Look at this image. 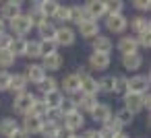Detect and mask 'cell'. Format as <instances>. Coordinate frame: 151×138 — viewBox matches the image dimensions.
Here are the masks:
<instances>
[{"label":"cell","instance_id":"1","mask_svg":"<svg viewBox=\"0 0 151 138\" xmlns=\"http://www.w3.org/2000/svg\"><path fill=\"white\" fill-rule=\"evenodd\" d=\"M35 95L33 93H21V95H17L15 97V101H13V111L15 113H21V115H29V111H31V107H33V103H35Z\"/></svg>","mask_w":151,"mask_h":138},{"label":"cell","instance_id":"2","mask_svg":"<svg viewBox=\"0 0 151 138\" xmlns=\"http://www.w3.org/2000/svg\"><path fill=\"white\" fill-rule=\"evenodd\" d=\"M77 76H79V91H81V95H97V91H99L97 89V80L91 74H87L85 68H79Z\"/></svg>","mask_w":151,"mask_h":138},{"label":"cell","instance_id":"3","mask_svg":"<svg viewBox=\"0 0 151 138\" xmlns=\"http://www.w3.org/2000/svg\"><path fill=\"white\" fill-rule=\"evenodd\" d=\"M9 25H11L13 33H15L13 37H25V35L31 31V27H33V25H31V21H29V17H27V15H23V13H21L19 17H15L13 21H9Z\"/></svg>","mask_w":151,"mask_h":138},{"label":"cell","instance_id":"4","mask_svg":"<svg viewBox=\"0 0 151 138\" xmlns=\"http://www.w3.org/2000/svg\"><path fill=\"white\" fill-rule=\"evenodd\" d=\"M83 9H85L87 19H91V21H97L106 15V2L104 0H89V2H85Z\"/></svg>","mask_w":151,"mask_h":138},{"label":"cell","instance_id":"5","mask_svg":"<svg viewBox=\"0 0 151 138\" xmlns=\"http://www.w3.org/2000/svg\"><path fill=\"white\" fill-rule=\"evenodd\" d=\"M149 76L145 74H137L132 78H128V93H134V95H145L149 91Z\"/></svg>","mask_w":151,"mask_h":138},{"label":"cell","instance_id":"6","mask_svg":"<svg viewBox=\"0 0 151 138\" xmlns=\"http://www.w3.org/2000/svg\"><path fill=\"white\" fill-rule=\"evenodd\" d=\"M21 2H19V0H17V2H15V0H9V2H4L2 6H0V19H2V21H13L15 17H19L21 15Z\"/></svg>","mask_w":151,"mask_h":138},{"label":"cell","instance_id":"7","mask_svg":"<svg viewBox=\"0 0 151 138\" xmlns=\"http://www.w3.org/2000/svg\"><path fill=\"white\" fill-rule=\"evenodd\" d=\"M106 27H108V31H112V33H122V31H126V27H128V19H126L124 15H110V17L106 19Z\"/></svg>","mask_w":151,"mask_h":138},{"label":"cell","instance_id":"8","mask_svg":"<svg viewBox=\"0 0 151 138\" xmlns=\"http://www.w3.org/2000/svg\"><path fill=\"white\" fill-rule=\"evenodd\" d=\"M54 43L56 46H64V48L73 46L75 43V31L70 27H58L56 29V37H54Z\"/></svg>","mask_w":151,"mask_h":138},{"label":"cell","instance_id":"9","mask_svg":"<svg viewBox=\"0 0 151 138\" xmlns=\"http://www.w3.org/2000/svg\"><path fill=\"white\" fill-rule=\"evenodd\" d=\"M118 50H120V54H122V56L139 54V43H137V37H130V35L122 37V39L118 41Z\"/></svg>","mask_w":151,"mask_h":138},{"label":"cell","instance_id":"10","mask_svg":"<svg viewBox=\"0 0 151 138\" xmlns=\"http://www.w3.org/2000/svg\"><path fill=\"white\" fill-rule=\"evenodd\" d=\"M48 74H46V70L42 68V64H29L27 66V72H25V78H27V83L31 80V83H35V85H40L44 78H46Z\"/></svg>","mask_w":151,"mask_h":138},{"label":"cell","instance_id":"11","mask_svg":"<svg viewBox=\"0 0 151 138\" xmlns=\"http://www.w3.org/2000/svg\"><path fill=\"white\" fill-rule=\"evenodd\" d=\"M124 109H128L132 115L139 113L143 109V95H134V93H126L124 95Z\"/></svg>","mask_w":151,"mask_h":138},{"label":"cell","instance_id":"12","mask_svg":"<svg viewBox=\"0 0 151 138\" xmlns=\"http://www.w3.org/2000/svg\"><path fill=\"white\" fill-rule=\"evenodd\" d=\"M83 124H85V117H83V113H81L79 109H77V111H73V113H68V115H64V120H62V126H64V128H68L70 132L79 130Z\"/></svg>","mask_w":151,"mask_h":138},{"label":"cell","instance_id":"13","mask_svg":"<svg viewBox=\"0 0 151 138\" xmlns=\"http://www.w3.org/2000/svg\"><path fill=\"white\" fill-rule=\"evenodd\" d=\"M42 126H44V120H40V117H35V115H25V120H23V128H21V130H23L25 134L33 136V134H40Z\"/></svg>","mask_w":151,"mask_h":138},{"label":"cell","instance_id":"14","mask_svg":"<svg viewBox=\"0 0 151 138\" xmlns=\"http://www.w3.org/2000/svg\"><path fill=\"white\" fill-rule=\"evenodd\" d=\"M91 117H93L95 122H99V124L110 122V120H112V109H110V105H108V103H97V107L91 111Z\"/></svg>","mask_w":151,"mask_h":138},{"label":"cell","instance_id":"15","mask_svg":"<svg viewBox=\"0 0 151 138\" xmlns=\"http://www.w3.org/2000/svg\"><path fill=\"white\" fill-rule=\"evenodd\" d=\"M42 68L48 72H56V70H60L62 68V56L56 52V54H50V56H46L44 58V62H42Z\"/></svg>","mask_w":151,"mask_h":138},{"label":"cell","instance_id":"16","mask_svg":"<svg viewBox=\"0 0 151 138\" xmlns=\"http://www.w3.org/2000/svg\"><path fill=\"white\" fill-rule=\"evenodd\" d=\"M19 130V122L15 117H4L0 120V134H2L4 138H13V134Z\"/></svg>","mask_w":151,"mask_h":138},{"label":"cell","instance_id":"17","mask_svg":"<svg viewBox=\"0 0 151 138\" xmlns=\"http://www.w3.org/2000/svg\"><path fill=\"white\" fill-rule=\"evenodd\" d=\"M110 52H112V41L108 37H104V35L93 37V54H106V56H110Z\"/></svg>","mask_w":151,"mask_h":138},{"label":"cell","instance_id":"18","mask_svg":"<svg viewBox=\"0 0 151 138\" xmlns=\"http://www.w3.org/2000/svg\"><path fill=\"white\" fill-rule=\"evenodd\" d=\"M62 99H64V95L56 89V91H52V93H46L44 95V103H46V107H48V111H52V109H58L60 107V103H62Z\"/></svg>","mask_w":151,"mask_h":138},{"label":"cell","instance_id":"19","mask_svg":"<svg viewBox=\"0 0 151 138\" xmlns=\"http://www.w3.org/2000/svg\"><path fill=\"white\" fill-rule=\"evenodd\" d=\"M97 107V97L95 95H81V99L77 101V109L83 113V111H93Z\"/></svg>","mask_w":151,"mask_h":138},{"label":"cell","instance_id":"20","mask_svg":"<svg viewBox=\"0 0 151 138\" xmlns=\"http://www.w3.org/2000/svg\"><path fill=\"white\" fill-rule=\"evenodd\" d=\"M79 31H81L83 37H97L99 35V25H97V21L87 19V21H83L79 25Z\"/></svg>","mask_w":151,"mask_h":138},{"label":"cell","instance_id":"21","mask_svg":"<svg viewBox=\"0 0 151 138\" xmlns=\"http://www.w3.org/2000/svg\"><path fill=\"white\" fill-rule=\"evenodd\" d=\"M56 25L54 23H50V21H46L44 25H40L37 27V31H40V41H54V37H56Z\"/></svg>","mask_w":151,"mask_h":138},{"label":"cell","instance_id":"22","mask_svg":"<svg viewBox=\"0 0 151 138\" xmlns=\"http://www.w3.org/2000/svg\"><path fill=\"white\" fill-rule=\"evenodd\" d=\"M25 87H27V78H25V74H11L9 91L21 95V93H25Z\"/></svg>","mask_w":151,"mask_h":138},{"label":"cell","instance_id":"23","mask_svg":"<svg viewBox=\"0 0 151 138\" xmlns=\"http://www.w3.org/2000/svg\"><path fill=\"white\" fill-rule=\"evenodd\" d=\"M120 132H122V126H120L116 120H110V122H106L104 128L99 130V136H101V138H114V136H118Z\"/></svg>","mask_w":151,"mask_h":138},{"label":"cell","instance_id":"24","mask_svg":"<svg viewBox=\"0 0 151 138\" xmlns=\"http://www.w3.org/2000/svg\"><path fill=\"white\" fill-rule=\"evenodd\" d=\"M89 66L93 70H106L110 66V56H106V54H91L89 56Z\"/></svg>","mask_w":151,"mask_h":138},{"label":"cell","instance_id":"25","mask_svg":"<svg viewBox=\"0 0 151 138\" xmlns=\"http://www.w3.org/2000/svg\"><path fill=\"white\" fill-rule=\"evenodd\" d=\"M122 66L130 72L139 70L143 66V56L141 54H130V56H122Z\"/></svg>","mask_w":151,"mask_h":138},{"label":"cell","instance_id":"26","mask_svg":"<svg viewBox=\"0 0 151 138\" xmlns=\"http://www.w3.org/2000/svg\"><path fill=\"white\" fill-rule=\"evenodd\" d=\"M27 17H29V21H31L33 27H40V25H44V23L48 21V19L44 17L42 9H40V2H33V9H31V13H29Z\"/></svg>","mask_w":151,"mask_h":138},{"label":"cell","instance_id":"27","mask_svg":"<svg viewBox=\"0 0 151 138\" xmlns=\"http://www.w3.org/2000/svg\"><path fill=\"white\" fill-rule=\"evenodd\" d=\"M25 43H27L25 37H13V41H11V46H9V52H11L15 58L25 56Z\"/></svg>","mask_w":151,"mask_h":138},{"label":"cell","instance_id":"28","mask_svg":"<svg viewBox=\"0 0 151 138\" xmlns=\"http://www.w3.org/2000/svg\"><path fill=\"white\" fill-rule=\"evenodd\" d=\"M128 27H130L132 31H137L139 35H141V33H149V29H151V27H149V21H147L145 17H134V19L128 23Z\"/></svg>","mask_w":151,"mask_h":138},{"label":"cell","instance_id":"29","mask_svg":"<svg viewBox=\"0 0 151 138\" xmlns=\"http://www.w3.org/2000/svg\"><path fill=\"white\" fill-rule=\"evenodd\" d=\"M62 89H64L66 93H70V95L81 93V91H79V76H77V74H68V76L62 80Z\"/></svg>","mask_w":151,"mask_h":138},{"label":"cell","instance_id":"30","mask_svg":"<svg viewBox=\"0 0 151 138\" xmlns=\"http://www.w3.org/2000/svg\"><path fill=\"white\" fill-rule=\"evenodd\" d=\"M25 56L27 58H42L40 39H27V43H25Z\"/></svg>","mask_w":151,"mask_h":138},{"label":"cell","instance_id":"31","mask_svg":"<svg viewBox=\"0 0 151 138\" xmlns=\"http://www.w3.org/2000/svg\"><path fill=\"white\" fill-rule=\"evenodd\" d=\"M58 6H60V2H56V0H44V2H40V9H42V13H44L46 19L54 17V13L58 11Z\"/></svg>","mask_w":151,"mask_h":138},{"label":"cell","instance_id":"32","mask_svg":"<svg viewBox=\"0 0 151 138\" xmlns=\"http://www.w3.org/2000/svg\"><path fill=\"white\" fill-rule=\"evenodd\" d=\"M68 11H70V19L68 21H73L75 25H81L83 21H87V15H85L83 6H68Z\"/></svg>","mask_w":151,"mask_h":138},{"label":"cell","instance_id":"33","mask_svg":"<svg viewBox=\"0 0 151 138\" xmlns=\"http://www.w3.org/2000/svg\"><path fill=\"white\" fill-rule=\"evenodd\" d=\"M106 2V15L110 17V15H122V6H124V2L122 0H104Z\"/></svg>","mask_w":151,"mask_h":138},{"label":"cell","instance_id":"34","mask_svg":"<svg viewBox=\"0 0 151 138\" xmlns=\"http://www.w3.org/2000/svg\"><path fill=\"white\" fill-rule=\"evenodd\" d=\"M29 115H35V117H40V120H46V115H48V107H46V103H44L42 99H35V103H33Z\"/></svg>","mask_w":151,"mask_h":138},{"label":"cell","instance_id":"35","mask_svg":"<svg viewBox=\"0 0 151 138\" xmlns=\"http://www.w3.org/2000/svg\"><path fill=\"white\" fill-rule=\"evenodd\" d=\"M58 111H60L62 115H68V113L77 111V101H75L73 97H64L62 103H60V107H58Z\"/></svg>","mask_w":151,"mask_h":138},{"label":"cell","instance_id":"36","mask_svg":"<svg viewBox=\"0 0 151 138\" xmlns=\"http://www.w3.org/2000/svg\"><path fill=\"white\" fill-rule=\"evenodd\" d=\"M58 128H60V126H56L54 122H48V120H44V126H42L40 134H42L44 138H56V132H58Z\"/></svg>","mask_w":151,"mask_h":138},{"label":"cell","instance_id":"37","mask_svg":"<svg viewBox=\"0 0 151 138\" xmlns=\"http://www.w3.org/2000/svg\"><path fill=\"white\" fill-rule=\"evenodd\" d=\"M114 93H116V95H126V93H128V78H124V76H114Z\"/></svg>","mask_w":151,"mask_h":138},{"label":"cell","instance_id":"38","mask_svg":"<svg viewBox=\"0 0 151 138\" xmlns=\"http://www.w3.org/2000/svg\"><path fill=\"white\" fill-rule=\"evenodd\" d=\"M114 120H116V122H118V124H120V126L124 128V126H130V124H132L134 115H132V113H130L128 109H124V107H122V109H120V111L116 113V117H114Z\"/></svg>","mask_w":151,"mask_h":138},{"label":"cell","instance_id":"39","mask_svg":"<svg viewBox=\"0 0 151 138\" xmlns=\"http://www.w3.org/2000/svg\"><path fill=\"white\" fill-rule=\"evenodd\" d=\"M52 19H54L56 23L64 25V23L70 19V11H68V6H62V4H60V6H58V11L54 13V17H52Z\"/></svg>","mask_w":151,"mask_h":138},{"label":"cell","instance_id":"40","mask_svg":"<svg viewBox=\"0 0 151 138\" xmlns=\"http://www.w3.org/2000/svg\"><path fill=\"white\" fill-rule=\"evenodd\" d=\"M97 89L101 93H114V76H104L101 80H97Z\"/></svg>","mask_w":151,"mask_h":138},{"label":"cell","instance_id":"41","mask_svg":"<svg viewBox=\"0 0 151 138\" xmlns=\"http://www.w3.org/2000/svg\"><path fill=\"white\" fill-rule=\"evenodd\" d=\"M40 52H42V58H46L50 54H56L58 52V46L54 41H40Z\"/></svg>","mask_w":151,"mask_h":138},{"label":"cell","instance_id":"42","mask_svg":"<svg viewBox=\"0 0 151 138\" xmlns=\"http://www.w3.org/2000/svg\"><path fill=\"white\" fill-rule=\"evenodd\" d=\"M40 91L46 95V93H52V91H56V80L52 78V76H46L42 83H40Z\"/></svg>","mask_w":151,"mask_h":138},{"label":"cell","instance_id":"43","mask_svg":"<svg viewBox=\"0 0 151 138\" xmlns=\"http://www.w3.org/2000/svg\"><path fill=\"white\" fill-rule=\"evenodd\" d=\"M13 64H15V56H13L9 50L0 52V68H9V66H13Z\"/></svg>","mask_w":151,"mask_h":138},{"label":"cell","instance_id":"44","mask_svg":"<svg viewBox=\"0 0 151 138\" xmlns=\"http://www.w3.org/2000/svg\"><path fill=\"white\" fill-rule=\"evenodd\" d=\"M9 83H11V72L0 70V91H9Z\"/></svg>","mask_w":151,"mask_h":138},{"label":"cell","instance_id":"45","mask_svg":"<svg viewBox=\"0 0 151 138\" xmlns=\"http://www.w3.org/2000/svg\"><path fill=\"white\" fill-rule=\"evenodd\" d=\"M11 41H13V35H9V33H2V35H0V52L9 50Z\"/></svg>","mask_w":151,"mask_h":138},{"label":"cell","instance_id":"46","mask_svg":"<svg viewBox=\"0 0 151 138\" xmlns=\"http://www.w3.org/2000/svg\"><path fill=\"white\" fill-rule=\"evenodd\" d=\"M137 43H139L141 48H149V46H151V33H141V35L137 37Z\"/></svg>","mask_w":151,"mask_h":138},{"label":"cell","instance_id":"47","mask_svg":"<svg viewBox=\"0 0 151 138\" xmlns=\"http://www.w3.org/2000/svg\"><path fill=\"white\" fill-rule=\"evenodd\" d=\"M132 6H134L137 11H149V9H151V2H149V0H134Z\"/></svg>","mask_w":151,"mask_h":138},{"label":"cell","instance_id":"48","mask_svg":"<svg viewBox=\"0 0 151 138\" xmlns=\"http://www.w3.org/2000/svg\"><path fill=\"white\" fill-rule=\"evenodd\" d=\"M73 136H75V132H70V130L64 128V126H60L58 132H56V138H73Z\"/></svg>","mask_w":151,"mask_h":138},{"label":"cell","instance_id":"49","mask_svg":"<svg viewBox=\"0 0 151 138\" xmlns=\"http://www.w3.org/2000/svg\"><path fill=\"white\" fill-rule=\"evenodd\" d=\"M81 138H101V136H99V132H97V130H87Z\"/></svg>","mask_w":151,"mask_h":138},{"label":"cell","instance_id":"50","mask_svg":"<svg viewBox=\"0 0 151 138\" xmlns=\"http://www.w3.org/2000/svg\"><path fill=\"white\" fill-rule=\"evenodd\" d=\"M149 105H151V97H149V93H145V95H143V109H145V107L149 109Z\"/></svg>","mask_w":151,"mask_h":138},{"label":"cell","instance_id":"51","mask_svg":"<svg viewBox=\"0 0 151 138\" xmlns=\"http://www.w3.org/2000/svg\"><path fill=\"white\" fill-rule=\"evenodd\" d=\"M13 138H31V136H29V134H25V132H23V130L19 128V130H17V132L13 134Z\"/></svg>","mask_w":151,"mask_h":138},{"label":"cell","instance_id":"52","mask_svg":"<svg viewBox=\"0 0 151 138\" xmlns=\"http://www.w3.org/2000/svg\"><path fill=\"white\" fill-rule=\"evenodd\" d=\"M4 29H6V23H4L2 19H0V35H2V33H4Z\"/></svg>","mask_w":151,"mask_h":138},{"label":"cell","instance_id":"53","mask_svg":"<svg viewBox=\"0 0 151 138\" xmlns=\"http://www.w3.org/2000/svg\"><path fill=\"white\" fill-rule=\"evenodd\" d=\"M114 138H128V136H126V134H122V132H120V134H118V136H114Z\"/></svg>","mask_w":151,"mask_h":138},{"label":"cell","instance_id":"54","mask_svg":"<svg viewBox=\"0 0 151 138\" xmlns=\"http://www.w3.org/2000/svg\"><path fill=\"white\" fill-rule=\"evenodd\" d=\"M73 138H81V136H73Z\"/></svg>","mask_w":151,"mask_h":138}]
</instances>
